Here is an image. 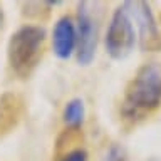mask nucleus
<instances>
[{
	"label": "nucleus",
	"instance_id": "f03ea898",
	"mask_svg": "<svg viewBox=\"0 0 161 161\" xmlns=\"http://www.w3.org/2000/svg\"><path fill=\"white\" fill-rule=\"evenodd\" d=\"M45 39V30L37 25H24L8 40V62L19 75H29L35 67Z\"/></svg>",
	"mask_w": 161,
	"mask_h": 161
},
{
	"label": "nucleus",
	"instance_id": "423d86ee",
	"mask_svg": "<svg viewBox=\"0 0 161 161\" xmlns=\"http://www.w3.org/2000/svg\"><path fill=\"white\" fill-rule=\"evenodd\" d=\"M52 49L59 59H69L77 50V30L70 17H60L52 32Z\"/></svg>",
	"mask_w": 161,
	"mask_h": 161
},
{
	"label": "nucleus",
	"instance_id": "1a4fd4ad",
	"mask_svg": "<svg viewBox=\"0 0 161 161\" xmlns=\"http://www.w3.org/2000/svg\"><path fill=\"white\" fill-rule=\"evenodd\" d=\"M60 161H87V153L82 148H79V149H74L70 153H67Z\"/></svg>",
	"mask_w": 161,
	"mask_h": 161
},
{
	"label": "nucleus",
	"instance_id": "0eeeda50",
	"mask_svg": "<svg viewBox=\"0 0 161 161\" xmlns=\"http://www.w3.org/2000/svg\"><path fill=\"white\" fill-rule=\"evenodd\" d=\"M84 116H86V109H84V103L82 99L75 97V99H70L64 108V113H62V118H64V123L70 126V128H79L80 124L84 123Z\"/></svg>",
	"mask_w": 161,
	"mask_h": 161
},
{
	"label": "nucleus",
	"instance_id": "9b49d317",
	"mask_svg": "<svg viewBox=\"0 0 161 161\" xmlns=\"http://www.w3.org/2000/svg\"><path fill=\"white\" fill-rule=\"evenodd\" d=\"M148 161H161V159H158V158H151V159H148Z\"/></svg>",
	"mask_w": 161,
	"mask_h": 161
},
{
	"label": "nucleus",
	"instance_id": "20e7f679",
	"mask_svg": "<svg viewBox=\"0 0 161 161\" xmlns=\"http://www.w3.org/2000/svg\"><path fill=\"white\" fill-rule=\"evenodd\" d=\"M136 25L124 7H119L111 17L106 32V52L113 59H124L136 45Z\"/></svg>",
	"mask_w": 161,
	"mask_h": 161
},
{
	"label": "nucleus",
	"instance_id": "39448f33",
	"mask_svg": "<svg viewBox=\"0 0 161 161\" xmlns=\"http://www.w3.org/2000/svg\"><path fill=\"white\" fill-rule=\"evenodd\" d=\"M124 10L133 19L134 25L139 30V44L144 50H151L159 45V32L158 25L149 10V5L144 2H124Z\"/></svg>",
	"mask_w": 161,
	"mask_h": 161
},
{
	"label": "nucleus",
	"instance_id": "9d476101",
	"mask_svg": "<svg viewBox=\"0 0 161 161\" xmlns=\"http://www.w3.org/2000/svg\"><path fill=\"white\" fill-rule=\"evenodd\" d=\"M2 22H3V14H2V8H0V27H2Z\"/></svg>",
	"mask_w": 161,
	"mask_h": 161
},
{
	"label": "nucleus",
	"instance_id": "6e6552de",
	"mask_svg": "<svg viewBox=\"0 0 161 161\" xmlns=\"http://www.w3.org/2000/svg\"><path fill=\"white\" fill-rule=\"evenodd\" d=\"M103 161H129L128 159V153L121 144H113L111 148L106 151Z\"/></svg>",
	"mask_w": 161,
	"mask_h": 161
},
{
	"label": "nucleus",
	"instance_id": "f257e3e1",
	"mask_svg": "<svg viewBox=\"0 0 161 161\" xmlns=\"http://www.w3.org/2000/svg\"><path fill=\"white\" fill-rule=\"evenodd\" d=\"M161 106V62H146L129 82L123 101V114L134 121Z\"/></svg>",
	"mask_w": 161,
	"mask_h": 161
},
{
	"label": "nucleus",
	"instance_id": "7ed1b4c3",
	"mask_svg": "<svg viewBox=\"0 0 161 161\" xmlns=\"http://www.w3.org/2000/svg\"><path fill=\"white\" fill-rule=\"evenodd\" d=\"M96 2H80L77 10V60L80 65L92 62L99 37V10Z\"/></svg>",
	"mask_w": 161,
	"mask_h": 161
}]
</instances>
